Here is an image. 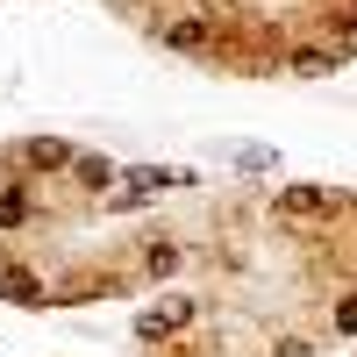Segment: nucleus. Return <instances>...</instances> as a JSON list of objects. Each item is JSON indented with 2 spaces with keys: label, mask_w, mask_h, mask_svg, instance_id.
Instances as JSON below:
<instances>
[{
  "label": "nucleus",
  "mask_w": 357,
  "mask_h": 357,
  "mask_svg": "<svg viewBox=\"0 0 357 357\" xmlns=\"http://www.w3.org/2000/svg\"><path fill=\"white\" fill-rule=\"evenodd\" d=\"M72 158H79V151H72L65 136H22V143H8V165H15L22 178H50V172L65 178Z\"/></svg>",
  "instance_id": "nucleus-1"
},
{
  "label": "nucleus",
  "mask_w": 357,
  "mask_h": 357,
  "mask_svg": "<svg viewBox=\"0 0 357 357\" xmlns=\"http://www.w3.org/2000/svg\"><path fill=\"white\" fill-rule=\"evenodd\" d=\"M272 215L279 222H329V215H343V193H329V186H286L272 200Z\"/></svg>",
  "instance_id": "nucleus-2"
},
{
  "label": "nucleus",
  "mask_w": 357,
  "mask_h": 357,
  "mask_svg": "<svg viewBox=\"0 0 357 357\" xmlns=\"http://www.w3.org/2000/svg\"><path fill=\"white\" fill-rule=\"evenodd\" d=\"M336 65H350V43H286V72H301V79H321V72H336Z\"/></svg>",
  "instance_id": "nucleus-3"
},
{
  "label": "nucleus",
  "mask_w": 357,
  "mask_h": 357,
  "mask_svg": "<svg viewBox=\"0 0 357 357\" xmlns=\"http://www.w3.org/2000/svg\"><path fill=\"white\" fill-rule=\"evenodd\" d=\"M0 301H15V307H50V279H36V272L15 264V257H0Z\"/></svg>",
  "instance_id": "nucleus-4"
},
{
  "label": "nucleus",
  "mask_w": 357,
  "mask_h": 357,
  "mask_svg": "<svg viewBox=\"0 0 357 357\" xmlns=\"http://www.w3.org/2000/svg\"><path fill=\"white\" fill-rule=\"evenodd\" d=\"M136 243H143V279H172L178 264H186V250H178V243H172L165 229H143Z\"/></svg>",
  "instance_id": "nucleus-5"
},
{
  "label": "nucleus",
  "mask_w": 357,
  "mask_h": 357,
  "mask_svg": "<svg viewBox=\"0 0 357 357\" xmlns=\"http://www.w3.org/2000/svg\"><path fill=\"white\" fill-rule=\"evenodd\" d=\"M186 321H193V301H165V307H151V314L136 321V336H143V343H158V336H178Z\"/></svg>",
  "instance_id": "nucleus-6"
},
{
  "label": "nucleus",
  "mask_w": 357,
  "mask_h": 357,
  "mask_svg": "<svg viewBox=\"0 0 357 357\" xmlns=\"http://www.w3.org/2000/svg\"><path fill=\"white\" fill-rule=\"evenodd\" d=\"M29 222H36V200H29V186L15 178V186L0 193V229H29Z\"/></svg>",
  "instance_id": "nucleus-7"
},
{
  "label": "nucleus",
  "mask_w": 357,
  "mask_h": 357,
  "mask_svg": "<svg viewBox=\"0 0 357 357\" xmlns=\"http://www.w3.org/2000/svg\"><path fill=\"white\" fill-rule=\"evenodd\" d=\"M72 186L79 193H107L114 186V165L107 158H72Z\"/></svg>",
  "instance_id": "nucleus-8"
},
{
  "label": "nucleus",
  "mask_w": 357,
  "mask_h": 357,
  "mask_svg": "<svg viewBox=\"0 0 357 357\" xmlns=\"http://www.w3.org/2000/svg\"><path fill=\"white\" fill-rule=\"evenodd\" d=\"M329 321H336L343 336H357V293H343V301H336V314H329Z\"/></svg>",
  "instance_id": "nucleus-9"
},
{
  "label": "nucleus",
  "mask_w": 357,
  "mask_h": 357,
  "mask_svg": "<svg viewBox=\"0 0 357 357\" xmlns=\"http://www.w3.org/2000/svg\"><path fill=\"white\" fill-rule=\"evenodd\" d=\"M272 357H314V343H307V336H286V343H279Z\"/></svg>",
  "instance_id": "nucleus-10"
}]
</instances>
